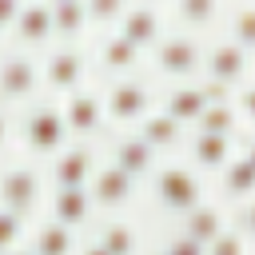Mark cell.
<instances>
[{"label": "cell", "instance_id": "1", "mask_svg": "<svg viewBox=\"0 0 255 255\" xmlns=\"http://www.w3.org/2000/svg\"><path fill=\"white\" fill-rule=\"evenodd\" d=\"M151 195H155V203H159L163 211H171V215L183 219L191 207L203 203V183H199V175H195L191 167L167 163V167L151 171Z\"/></svg>", "mask_w": 255, "mask_h": 255}, {"label": "cell", "instance_id": "2", "mask_svg": "<svg viewBox=\"0 0 255 255\" xmlns=\"http://www.w3.org/2000/svg\"><path fill=\"white\" fill-rule=\"evenodd\" d=\"M68 124H64V112L56 104H36L24 120H20V139L32 155H48L56 159L64 147H68Z\"/></svg>", "mask_w": 255, "mask_h": 255}, {"label": "cell", "instance_id": "3", "mask_svg": "<svg viewBox=\"0 0 255 255\" xmlns=\"http://www.w3.org/2000/svg\"><path fill=\"white\" fill-rule=\"evenodd\" d=\"M247 60H251V56H247L235 40H219V44H211V48L203 52V68H199V72H203V84L227 96L235 84L247 80V68H251Z\"/></svg>", "mask_w": 255, "mask_h": 255}, {"label": "cell", "instance_id": "4", "mask_svg": "<svg viewBox=\"0 0 255 255\" xmlns=\"http://www.w3.org/2000/svg\"><path fill=\"white\" fill-rule=\"evenodd\" d=\"M151 60H155V72L171 76V80H191L199 68H203V48L195 36L187 32H171L163 36L155 48H151Z\"/></svg>", "mask_w": 255, "mask_h": 255}, {"label": "cell", "instance_id": "5", "mask_svg": "<svg viewBox=\"0 0 255 255\" xmlns=\"http://www.w3.org/2000/svg\"><path fill=\"white\" fill-rule=\"evenodd\" d=\"M40 195H44V179H40V171L28 167V163H16V167H8V171L0 175V207H4V211L28 219V215L40 207Z\"/></svg>", "mask_w": 255, "mask_h": 255}, {"label": "cell", "instance_id": "6", "mask_svg": "<svg viewBox=\"0 0 255 255\" xmlns=\"http://www.w3.org/2000/svg\"><path fill=\"white\" fill-rule=\"evenodd\" d=\"M147 112H151V92H147V84H139L131 76L116 80L104 96V120L108 124H139Z\"/></svg>", "mask_w": 255, "mask_h": 255}, {"label": "cell", "instance_id": "7", "mask_svg": "<svg viewBox=\"0 0 255 255\" xmlns=\"http://www.w3.org/2000/svg\"><path fill=\"white\" fill-rule=\"evenodd\" d=\"M40 92V64L28 52L0 56V100L4 104H24Z\"/></svg>", "mask_w": 255, "mask_h": 255}, {"label": "cell", "instance_id": "8", "mask_svg": "<svg viewBox=\"0 0 255 255\" xmlns=\"http://www.w3.org/2000/svg\"><path fill=\"white\" fill-rule=\"evenodd\" d=\"M40 84H44L48 92H60V96L80 92V88H84V56H80L72 44L48 52V60L40 64Z\"/></svg>", "mask_w": 255, "mask_h": 255}, {"label": "cell", "instance_id": "9", "mask_svg": "<svg viewBox=\"0 0 255 255\" xmlns=\"http://www.w3.org/2000/svg\"><path fill=\"white\" fill-rule=\"evenodd\" d=\"M116 32L124 36V40H131L139 52H151L159 40H163V16H159V8L155 4H128V12L120 16V24H116Z\"/></svg>", "mask_w": 255, "mask_h": 255}, {"label": "cell", "instance_id": "10", "mask_svg": "<svg viewBox=\"0 0 255 255\" xmlns=\"http://www.w3.org/2000/svg\"><path fill=\"white\" fill-rule=\"evenodd\" d=\"M88 195H92L96 207L116 211V207H128L135 199V179L128 171H120L116 163H104V167H96V175L88 183Z\"/></svg>", "mask_w": 255, "mask_h": 255}, {"label": "cell", "instance_id": "11", "mask_svg": "<svg viewBox=\"0 0 255 255\" xmlns=\"http://www.w3.org/2000/svg\"><path fill=\"white\" fill-rule=\"evenodd\" d=\"M96 175V155L88 143H76V147H64L56 159H52V183L56 187H88Z\"/></svg>", "mask_w": 255, "mask_h": 255}, {"label": "cell", "instance_id": "12", "mask_svg": "<svg viewBox=\"0 0 255 255\" xmlns=\"http://www.w3.org/2000/svg\"><path fill=\"white\" fill-rule=\"evenodd\" d=\"M12 32H16V44H20V48H40V44H48V40L56 36V32H52V4H48V0H24Z\"/></svg>", "mask_w": 255, "mask_h": 255}, {"label": "cell", "instance_id": "13", "mask_svg": "<svg viewBox=\"0 0 255 255\" xmlns=\"http://www.w3.org/2000/svg\"><path fill=\"white\" fill-rule=\"evenodd\" d=\"M60 112H64V124H68L72 135H92V131H100V124H104V100H100L96 92H88V88L64 96V108H60Z\"/></svg>", "mask_w": 255, "mask_h": 255}, {"label": "cell", "instance_id": "14", "mask_svg": "<svg viewBox=\"0 0 255 255\" xmlns=\"http://www.w3.org/2000/svg\"><path fill=\"white\" fill-rule=\"evenodd\" d=\"M207 104H211V92H207V84H179V88H171L167 92V100H163V116H171L175 124H195L203 112H207Z\"/></svg>", "mask_w": 255, "mask_h": 255}, {"label": "cell", "instance_id": "15", "mask_svg": "<svg viewBox=\"0 0 255 255\" xmlns=\"http://www.w3.org/2000/svg\"><path fill=\"white\" fill-rule=\"evenodd\" d=\"M92 195L88 187H52V219L64 223V227H84L92 219Z\"/></svg>", "mask_w": 255, "mask_h": 255}, {"label": "cell", "instance_id": "16", "mask_svg": "<svg viewBox=\"0 0 255 255\" xmlns=\"http://www.w3.org/2000/svg\"><path fill=\"white\" fill-rule=\"evenodd\" d=\"M112 163H116L120 171H128L131 179H143V175L155 171V151H151L139 135H120L116 147H112Z\"/></svg>", "mask_w": 255, "mask_h": 255}, {"label": "cell", "instance_id": "17", "mask_svg": "<svg viewBox=\"0 0 255 255\" xmlns=\"http://www.w3.org/2000/svg\"><path fill=\"white\" fill-rule=\"evenodd\" d=\"M187 155L199 171H223L227 159H231V135H203L195 131L191 143H187Z\"/></svg>", "mask_w": 255, "mask_h": 255}, {"label": "cell", "instance_id": "18", "mask_svg": "<svg viewBox=\"0 0 255 255\" xmlns=\"http://www.w3.org/2000/svg\"><path fill=\"white\" fill-rule=\"evenodd\" d=\"M179 223H183V227H179V235L195 239L199 247H207V243H211V239L227 227V219H223V211H219L215 203H199V207H191Z\"/></svg>", "mask_w": 255, "mask_h": 255}, {"label": "cell", "instance_id": "19", "mask_svg": "<svg viewBox=\"0 0 255 255\" xmlns=\"http://www.w3.org/2000/svg\"><path fill=\"white\" fill-rule=\"evenodd\" d=\"M139 60H143V52H139L131 40H124L120 32H112V36L100 44V64H104V72H112V76H131V72L139 68Z\"/></svg>", "mask_w": 255, "mask_h": 255}, {"label": "cell", "instance_id": "20", "mask_svg": "<svg viewBox=\"0 0 255 255\" xmlns=\"http://www.w3.org/2000/svg\"><path fill=\"white\" fill-rule=\"evenodd\" d=\"M135 135H139L151 151H167V147H175V143L183 139V124H175V120L163 116V112H147V116L139 120Z\"/></svg>", "mask_w": 255, "mask_h": 255}, {"label": "cell", "instance_id": "21", "mask_svg": "<svg viewBox=\"0 0 255 255\" xmlns=\"http://www.w3.org/2000/svg\"><path fill=\"white\" fill-rule=\"evenodd\" d=\"M28 251H32V255H76V235H72V227L48 219V223L36 227Z\"/></svg>", "mask_w": 255, "mask_h": 255}, {"label": "cell", "instance_id": "22", "mask_svg": "<svg viewBox=\"0 0 255 255\" xmlns=\"http://www.w3.org/2000/svg\"><path fill=\"white\" fill-rule=\"evenodd\" d=\"M223 195L235 199V203L255 195V163L247 155H231L227 159V167H223Z\"/></svg>", "mask_w": 255, "mask_h": 255}, {"label": "cell", "instance_id": "23", "mask_svg": "<svg viewBox=\"0 0 255 255\" xmlns=\"http://www.w3.org/2000/svg\"><path fill=\"white\" fill-rule=\"evenodd\" d=\"M48 4H52V0H48ZM52 32H56L64 44L80 40V36L88 32V8H84L80 0H68V4H52Z\"/></svg>", "mask_w": 255, "mask_h": 255}, {"label": "cell", "instance_id": "24", "mask_svg": "<svg viewBox=\"0 0 255 255\" xmlns=\"http://www.w3.org/2000/svg\"><path fill=\"white\" fill-rule=\"evenodd\" d=\"M191 128H195V131H203V135H235V128H239L235 100H211V104H207V112H203Z\"/></svg>", "mask_w": 255, "mask_h": 255}, {"label": "cell", "instance_id": "25", "mask_svg": "<svg viewBox=\"0 0 255 255\" xmlns=\"http://www.w3.org/2000/svg\"><path fill=\"white\" fill-rule=\"evenodd\" d=\"M96 243H100L108 255H135V251H139V235H135V227H131L128 219H112V223H104Z\"/></svg>", "mask_w": 255, "mask_h": 255}, {"label": "cell", "instance_id": "26", "mask_svg": "<svg viewBox=\"0 0 255 255\" xmlns=\"http://www.w3.org/2000/svg\"><path fill=\"white\" fill-rule=\"evenodd\" d=\"M175 16L183 28H211L219 16V0H175Z\"/></svg>", "mask_w": 255, "mask_h": 255}, {"label": "cell", "instance_id": "27", "mask_svg": "<svg viewBox=\"0 0 255 255\" xmlns=\"http://www.w3.org/2000/svg\"><path fill=\"white\" fill-rule=\"evenodd\" d=\"M231 40L251 56L255 52V4H243L235 16H231Z\"/></svg>", "mask_w": 255, "mask_h": 255}, {"label": "cell", "instance_id": "28", "mask_svg": "<svg viewBox=\"0 0 255 255\" xmlns=\"http://www.w3.org/2000/svg\"><path fill=\"white\" fill-rule=\"evenodd\" d=\"M84 8H88V24L112 28V24H120V16L128 12V0H84Z\"/></svg>", "mask_w": 255, "mask_h": 255}, {"label": "cell", "instance_id": "29", "mask_svg": "<svg viewBox=\"0 0 255 255\" xmlns=\"http://www.w3.org/2000/svg\"><path fill=\"white\" fill-rule=\"evenodd\" d=\"M203 255H247V235H243L239 227H223V231L203 247Z\"/></svg>", "mask_w": 255, "mask_h": 255}, {"label": "cell", "instance_id": "30", "mask_svg": "<svg viewBox=\"0 0 255 255\" xmlns=\"http://www.w3.org/2000/svg\"><path fill=\"white\" fill-rule=\"evenodd\" d=\"M20 235H24V219L0 207V255L16 251V247H20Z\"/></svg>", "mask_w": 255, "mask_h": 255}, {"label": "cell", "instance_id": "31", "mask_svg": "<svg viewBox=\"0 0 255 255\" xmlns=\"http://www.w3.org/2000/svg\"><path fill=\"white\" fill-rule=\"evenodd\" d=\"M235 112H239V120H251V124H255V84H247V88L235 96Z\"/></svg>", "mask_w": 255, "mask_h": 255}, {"label": "cell", "instance_id": "32", "mask_svg": "<svg viewBox=\"0 0 255 255\" xmlns=\"http://www.w3.org/2000/svg\"><path fill=\"white\" fill-rule=\"evenodd\" d=\"M163 255H203V247H199L195 239H187V235H175V239L163 247Z\"/></svg>", "mask_w": 255, "mask_h": 255}, {"label": "cell", "instance_id": "33", "mask_svg": "<svg viewBox=\"0 0 255 255\" xmlns=\"http://www.w3.org/2000/svg\"><path fill=\"white\" fill-rule=\"evenodd\" d=\"M239 231H243L247 239H255V195L243 199V207H239Z\"/></svg>", "mask_w": 255, "mask_h": 255}, {"label": "cell", "instance_id": "34", "mask_svg": "<svg viewBox=\"0 0 255 255\" xmlns=\"http://www.w3.org/2000/svg\"><path fill=\"white\" fill-rule=\"evenodd\" d=\"M20 8H24V0H0V32L16 24V16H20Z\"/></svg>", "mask_w": 255, "mask_h": 255}, {"label": "cell", "instance_id": "35", "mask_svg": "<svg viewBox=\"0 0 255 255\" xmlns=\"http://www.w3.org/2000/svg\"><path fill=\"white\" fill-rule=\"evenodd\" d=\"M8 131H12V120H8V116H4V112H0V147H4V143H8Z\"/></svg>", "mask_w": 255, "mask_h": 255}, {"label": "cell", "instance_id": "36", "mask_svg": "<svg viewBox=\"0 0 255 255\" xmlns=\"http://www.w3.org/2000/svg\"><path fill=\"white\" fill-rule=\"evenodd\" d=\"M80 255H108V251H104V247H100V243H88V247H84V251H80Z\"/></svg>", "mask_w": 255, "mask_h": 255}, {"label": "cell", "instance_id": "37", "mask_svg": "<svg viewBox=\"0 0 255 255\" xmlns=\"http://www.w3.org/2000/svg\"><path fill=\"white\" fill-rule=\"evenodd\" d=\"M243 155H247V159L255 163V143H247V151H243Z\"/></svg>", "mask_w": 255, "mask_h": 255}, {"label": "cell", "instance_id": "38", "mask_svg": "<svg viewBox=\"0 0 255 255\" xmlns=\"http://www.w3.org/2000/svg\"><path fill=\"white\" fill-rule=\"evenodd\" d=\"M52 4H68V0H52ZM80 4H84V0H80Z\"/></svg>", "mask_w": 255, "mask_h": 255}, {"label": "cell", "instance_id": "39", "mask_svg": "<svg viewBox=\"0 0 255 255\" xmlns=\"http://www.w3.org/2000/svg\"><path fill=\"white\" fill-rule=\"evenodd\" d=\"M155 255H163V251H155Z\"/></svg>", "mask_w": 255, "mask_h": 255}]
</instances>
